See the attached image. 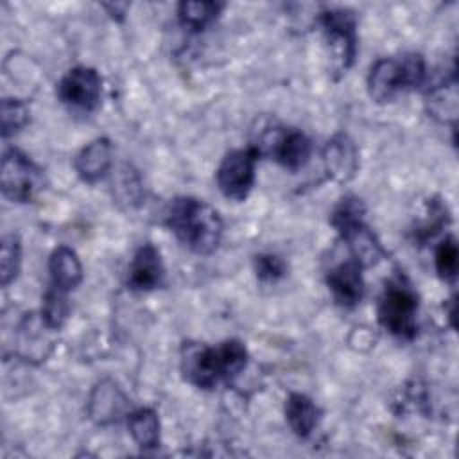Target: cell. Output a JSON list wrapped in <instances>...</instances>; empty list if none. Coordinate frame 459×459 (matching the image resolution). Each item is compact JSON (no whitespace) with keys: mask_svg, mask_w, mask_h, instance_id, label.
<instances>
[{"mask_svg":"<svg viewBox=\"0 0 459 459\" xmlns=\"http://www.w3.org/2000/svg\"><path fill=\"white\" fill-rule=\"evenodd\" d=\"M247 364V350L237 339L217 346L185 342L181 348V373L186 382L199 389H213L242 373Z\"/></svg>","mask_w":459,"mask_h":459,"instance_id":"obj_1","label":"cell"},{"mask_svg":"<svg viewBox=\"0 0 459 459\" xmlns=\"http://www.w3.org/2000/svg\"><path fill=\"white\" fill-rule=\"evenodd\" d=\"M167 228L176 238L197 255L213 253L222 238V219L219 212L197 197H176L165 213Z\"/></svg>","mask_w":459,"mask_h":459,"instance_id":"obj_2","label":"cell"},{"mask_svg":"<svg viewBox=\"0 0 459 459\" xmlns=\"http://www.w3.org/2000/svg\"><path fill=\"white\" fill-rule=\"evenodd\" d=\"M427 66L420 54H405L400 59L382 57L371 65L368 74V93L378 102H391L400 91L416 90L425 84Z\"/></svg>","mask_w":459,"mask_h":459,"instance_id":"obj_3","label":"cell"},{"mask_svg":"<svg viewBox=\"0 0 459 459\" xmlns=\"http://www.w3.org/2000/svg\"><path fill=\"white\" fill-rule=\"evenodd\" d=\"M418 294L412 285L398 276L389 280L378 298V323L394 337L411 341L418 330Z\"/></svg>","mask_w":459,"mask_h":459,"instance_id":"obj_4","label":"cell"},{"mask_svg":"<svg viewBox=\"0 0 459 459\" xmlns=\"http://www.w3.org/2000/svg\"><path fill=\"white\" fill-rule=\"evenodd\" d=\"M325 43L332 57V68L337 75L346 74L357 54V16L350 9H325L319 14Z\"/></svg>","mask_w":459,"mask_h":459,"instance_id":"obj_5","label":"cell"},{"mask_svg":"<svg viewBox=\"0 0 459 459\" xmlns=\"http://www.w3.org/2000/svg\"><path fill=\"white\" fill-rule=\"evenodd\" d=\"M251 147L258 158L267 156L292 172L305 167L312 152V142L301 129L281 126L265 127Z\"/></svg>","mask_w":459,"mask_h":459,"instance_id":"obj_6","label":"cell"},{"mask_svg":"<svg viewBox=\"0 0 459 459\" xmlns=\"http://www.w3.org/2000/svg\"><path fill=\"white\" fill-rule=\"evenodd\" d=\"M0 186L9 201L29 203L45 188V174L27 154L9 147L2 156Z\"/></svg>","mask_w":459,"mask_h":459,"instance_id":"obj_7","label":"cell"},{"mask_svg":"<svg viewBox=\"0 0 459 459\" xmlns=\"http://www.w3.org/2000/svg\"><path fill=\"white\" fill-rule=\"evenodd\" d=\"M56 93L70 109L91 113L100 104L102 79L95 68L74 66L61 77Z\"/></svg>","mask_w":459,"mask_h":459,"instance_id":"obj_8","label":"cell"},{"mask_svg":"<svg viewBox=\"0 0 459 459\" xmlns=\"http://www.w3.org/2000/svg\"><path fill=\"white\" fill-rule=\"evenodd\" d=\"M258 154L253 147L247 149H235L228 152L217 172V185L221 192L233 201H244L253 185H255V165H256Z\"/></svg>","mask_w":459,"mask_h":459,"instance_id":"obj_9","label":"cell"},{"mask_svg":"<svg viewBox=\"0 0 459 459\" xmlns=\"http://www.w3.org/2000/svg\"><path fill=\"white\" fill-rule=\"evenodd\" d=\"M127 287L136 292H149L163 285L165 267L158 247L151 242L142 244L129 264L127 269Z\"/></svg>","mask_w":459,"mask_h":459,"instance_id":"obj_10","label":"cell"},{"mask_svg":"<svg viewBox=\"0 0 459 459\" xmlns=\"http://www.w3.org/2000/svg\"><path fill=\"white\" fill-rule=\"evenodd\" d=\"M326 285L337 305L353 308L364 298L362 267L353 258L341 262L326 273Z\"/></svg>","mask_w":459,"mask_h":459,"instance_id":"obj_11","label":"cell"},{"mask_svg":"<svg viewBox=\"0 0 459 459\" xmlns=\"http://www.w3.org/2000/svg\"><path fill=\"white\" fill-rule=\"evenodd\" d=\"M323 163L332 179L348 183L359 169V149L355 142L344 133L332 136L323 149Z\"/></svg>","mask_w":459,"mask_h":459,"instance_id":"obj_12","label":"cell"},{"mask_svg":"<svg viewBox=\"0 0 459 459\" xmlns=\"http://www.w3.org/2000/svg\"><path fill=\"white\" fill-rule=\"evenodd\" d=\"M127 407L129 403L126 394L111 380L99 382L93 387L88 402L90 418L97 425H109V423H117L124 416L127 418Z\"/></svg>","mask_w":459,"mask_h":459,"instance_id":"obj_13","label":"cell"},{"mask_svg":"<svg viewBox=\"0 0 459 459\" xmlns=\"http://www.w3.org/2000/svg\"><path fill=\"white\" fill-rule=\"evenodd\" d=\"M113 161V145L108 138H95L81 149L75 156V170L86 183H97L102 179Z\"/></svg>","mask_w":459,"mask_h":459,"instance_id":"obj_14","label":"cell"},{"mask_svg":"<svg viewBox=\"0 0 459 459\" xmlns=\"http://www.w3.org/2000/svg\"><path fill=\"white\" fill-rule=\"evenodd\" d=\"M341 238L348 244L351 258L364 269V267H371L377 265L385 251L380 244V240L377 238V235L366 226V222H357L351 228H348L346 231L341 233Z\"/></svg>","mask_w":459,"mask_h":459,"instance_id":"obj_15","label":"cell"},{"mask_svg":"<svg viewBox=\"0 0 459 459\" xmlns=\"http://www.w3.org/2000/svg\"><path fill=\"white\" fill-rule=\"evenodd\" d=\"M50 285L68 292L74 290L82 281V264L77 253L66 246H59L52 251L48 258Z\"/></svg>","mask_w":459,"mask_h":459,"instance_id":"obj_16","label":"cell"},{"mask_svg":"<svg viewBox=\"0 0 459 459\" xmlns=\"http://www.w3.org/2000/svg\"><path fill=\"white\" fill-rule=\"evenodd\" d=\"M285 420L299 437H308L319 423L321 411L312 398L303 393H290L285 400Z\"/></svg>","mask_w":459,"mask_h":459,"instance_id":"obj_17","label":"cell"},{"mask_svg":"<svg viewBox=\"0 0 459 459\" xmlns=\"http://www.w3.org/2000/svg\"><path fill=\"white\" fill-rule=\"evenodd\" d=\"M429 113L441 122H455L457 115V93H455V75L454 70L448 77L434 84L427 93Z\"/></svg>","mask_w":459,"mask_h":459,"instance_id":"obj_18","label":"cell"},{"mask_svg":"<svg viewBox=\"0 0 459 459\" xmlns=\"http://www.w3.org/2000/svg\"><path fill=\"white\" fill-rule=\"evenodd\" d=\"M127 427L131 437L140 448L151 450L160 445V418L154 409L140 407L131 411L127 414Z\"/></svg>","mask_w":459,"mask_h":459,"instance_id":"obj_19","label":"cell"},{"mask_svg":"<svg viewBox=\"0 0 459 459\" xmlns=\"http://www.w3.org/2000/svg\"><path fill=\"white\" fill-rule=\"evenodd\" d=\"M222 9L224 4L221 2H181L178 5V18L183 27H188L192 30H203L213 20H217Z\"/></svg>","mask_w":459,"mask_h":459,"instance_id":"obj_20","label":"cell"},{"mask_svg":"<svg viewBox=\"0 0 459 459\" xmlns=\"http://www.w3.org/2000/svg\"><path fill=\"white\" fill-rule=\"evenodd\" d=\"M70 312V305H68V298L66 292L56 289V287H48L43 294V305H41V319L52 328V330H59Z\"/></svg>","mask_w":459,"mask_h":459,"instance_id":"obj_21","label":"cell"},{"mask_svg":"<svg viewBox=\"0 0 459 459\" xmlns=\"http://www.w3.org/2000/svg\"><path fill=\"white\" fill-rule=\"evenodd\" d=\"M364 212L366 206L364 203L355 197V195H346L342 197L335 208L330 213V224L337 230V233L341 235L342 231H346L348 228H351L357 222L364 221Z\"/></svg>","mask_w":459,"mask_h":459,"instance_id":"obj_22","label":"cell"},{"mask_svg":"<svg viewBox=\"0 0 459 459\" xmlns=\"http://www.w3.org/2000/svg\"><path fill=\"white\" fill-rule=\"evenodd\" d=\"M22 265V244L18 235L9 233L2 238V251H0V278L2 285L7 287L11 281L16 280Z\"/></svg>","mask_w":459,"mask_h":459,"instance_id":"obj_23","label":"cell"},{"mask_svg":"<svg viewBox=\"0 0 459 459\" xmlns=\"http://www.w3.org/2000/svg\"><path fill=\"white\" fill-rule=\"evenodd\" d=\"M457 258H459V247L457 240L454 237L443 238L436 251H434V267L437 276L443 281L454 283L457 278Z\"/></svg>","mask_w":459,"mask_h":459,"instance_id":"obj_24","label":"cell"},{"mask_svg":"<svg viewBox=\"0 0 459 459\" xmlns=\"http://www.w3.org/2000/svg\"><path fill=\"white\" fill-rule=\"evenodd\" d=\"M29 108L20 99L2 100V136L9 138L29 124Z\"/></svg>","mask_w":459,"mask_h":459,"instance_id":"obj_25","label":"cell"},{"mask_svg":"<svg viewBox=\"0 0 459 459\" xmlns=\"http://www.w3.org/2000/svg\"><path fill=\"white\" fill-rule=\"evenodd\" d=\"M448 222V210L443 206L439 199H430L425 204V217L416 226L414 233L418 240H427L429 237H434L445 224Z\"/></svg>","mask_w":459,"mask_h":459,"instance_id":"obj_26","label":"cell"},{"mask_svg":"<svg viewBox=\"0 0 459 459\" xmlns=\"http://www.w3.org/2000/svg\"><path fill=\"white\" fill-rule=\"evenodd\" d=\"M253 267H255L256 278L264 283H274L287 274L285 262L278 255H273V253L256 255L253 258Z\"/></svg>","mask_w":459,"mask_h":459,"instance_id":"obj_27","label":"cell"},{"mask_svg":"<svg viewBox=\"0 0 459 459\" xmlns=\"http://www.w3.org/2000/svg\"><path fill=\"white\" fill-rule=\"evenodd\" d=\"M115 190L118 203H126L127 206H133L140 201L142 195V183L134 170H131L127 165L122 169L118 179L115 181Z\"/></svg>","mask_w":459,"mask_h":459,"instance_id":"obj_28","label":"cell"}]
</instances>
